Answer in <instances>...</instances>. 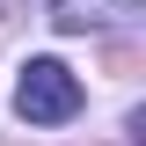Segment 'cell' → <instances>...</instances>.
<instances>
[{
    "mask_svg": "<svg viewBox=\"0 0 146 146\" xmlns=\"http://www.w3.org/2000/svg\"><path fill=\"white\" fill-rule=\"evenodd\" d=\"M15 117L22 124H73L80 117V80L66 58H29L15 80Z\"/></svg>",
    "mask_w": 146,
    "mask_h": 146,
    "instance_id": "obj_1",
    "label": "cell"
},
{
    "mask_svg": "<svg viewBox=\"0 0 146 146\" xmlns=\"http://www.w3.org/2000/svg\"><path fill=\"white\" fill-rule=\"evenodd\" d=\"M139 0H51V22L58 29H102V22H124Z\"/></svg>",
    "mask_w": 146,
    "mask_h": 146,
    "instance_id": "obj_2",
    "label": "cell"
}]
</instances>
